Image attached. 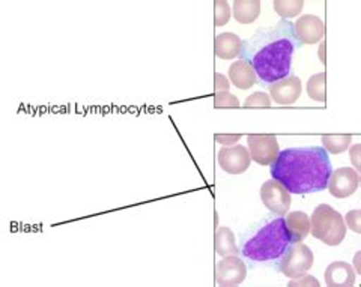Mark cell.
Segmentation results:
<instances>
[{"instance_id": "cell-22", "label": "cell", "mask_w": 361, "mask_h": 287, "mask_svg": "<svg viewBox=\"0 0 361 287\" xmlns=\"http://www.w3.org/2000/svg\"><path fill=\"white\" fill-rule=\"evenodd\" d=\"M214 8H216V17H214V25L216 26H224L228 25L231 20V6L226 0H216L214 2Z\"/></svg>"}, {"instance_id": "cell-25", "label": "cell", "mask_w": 361, "mask_h": 287, "mask_svg": "<svg viewBox=\"0 0 361 287\" xmlns=\"http://www.w3.org/2000/svg\"><path fill=\"white\" fill-rule=\"evenodd\" d=\"M345 220L348 227L351 228L353 232L355 233H361V211L355 209V211H349L345 215Z\"/></svg>"}, {"instance_id": "cell-4", "label": "cell", "mask_w": 361, "mask_h": 287, "mask_svg": "<svg viewBox=\"0 0 361 287\" xmlns=\"http://www.w3.org/2000/svg\"><path fill=\"white\" fill-rule=\"evenodd\" d=\"M310 233L325 245L336 247L342 244L346 235L343 216L330 204H319L310 218Z\"/></svg>"}, {"instance_id": "cell-29", "label": "cell", "mask_w": 361, "mask_h": 287, "mask_svg": "<svg viewBox=\"0 0 361 287\" xmlns=\"http://www.w3.org/2000/svg\"><path fill=\"white\" fill-rule=\"evenodd\" d=\"M360 145H355L353 149H351V161L355 167V170H360Z\"/></svg>"}, {"instance_id": "cell-12", "label": "cell", "mask_w": 361, "mask_h": 287, "mask_svg": "<svg viewBox=\"0 0 361 287\" xmlns=\"http://www.w3.org/2000/svg\"><path fill=\"white\" fill-rule=\"evenodd\" d=\"M293 32L301 44H316L321 41L325 35V25L324 21L316 16H301L295 23H293Z\"/></svg>"}, {"instance_id": "cell-13", "label": "cell", "mask_w": 361, "mask_h": 287, "mask_svg": "<svg viewBox=\"0 0 361 287\" xmlns=\"http://www.w3.org/2000/svg\"><path fill=\"white\" fill-rule=\"evenodd\" d=\"M325 283L330 287H353L355 272L346 262H334L325 269Z\"/></svg>"}, {"instance_id": "cell-8", "label": "cell", "mask_w": 361, "mask_h": 287, "mask_svg": "<svg viewBox=\"0 0 361 287\" xmlns=\"http://www.w3.org/2000/svg\"><path fill=\"white\" fill-rule=\"evenodd\" d=\"M245 277L247 267L238 256H226L216 265V283L219 286H240Z\"/></svg>"}, {"instance_id": "cell-1", "label": "cell", "mask_w": 361, "mask_h": 287, "mask_svg": "<svg viewBox=\"0 0 361 287\" xmlns=\"http://www.w3.org/2000/svg\"><path fill=\"white\" fill-rule=\"evenodd\" d=\"M298 47L293 23L280 20L273 26L259 28L250 38L243 41L240 59L253 68L257 85H273L289 77L292 56Z\"/></svg>"}, {"instance_id": "cell-10", "label": "cell", "mask_w": 361, "mask_h": 287, "mask_svg": "<svg viewBox=\"0 0 361 287\" xmlns=\"http://www.w3.org/2000/svg\"><path fill=\"white\" fill-rule=\"evenodd\" d=\"M358 181H360V176L355 169L341 167L336 171H333L326 188H329L333 197L345 199V197L353 196V194L357 191Z\"/></svg>"}, {"instance_id": "cell-30", "label": "cell", "mask_w": 361, "mask_h": 287, "mask_svg": "<svg viewBox=\"0 0 361 287\" xmlns=\"http://www.w3.org/2000/svg\"><path fill=\"white\" fill-rule=\"evenodd\" d=\"M325 49H326V44L325 42H321V47H319V57H321V62L325 65V56H324V51H325Z\"/></svg>"}, {"instance_id": "cell-28", "label": "cell", "mask_w": 361, "mask_h": 287, "mask_svg": "<svg viewBox=\"0 0 361 287\" xmlns=\"http://www.w3.org/2000/svg\"><path fill=\"white\" fill-rule=\"evenodd\" d=\"M241 139L240 134H229V135H216V142L223 146H233Z\"/></svg>"}, {"instance_id": "cell-24", "label": "cell", "mask_w": 361, "mask_h": 287, "mask_svg": "<svg viewBox=\"0 0 361 287\" xmlns=\"http://www.w3.org/2000/svg\"><path fill=\"white\" fill-rule=\"evenodd\" d=\"M245 107H269L271 98L265 94V92H253L244 102Z\"/></svg>"}, {"instance_id": "cell-7", "label": "cell", "mask_w": 361, "mask_h": 287, "mask_svg": "<svg viewBox=\"0 0 361 287\" xmlns=\"http://www.w3.org/2000/svg\"><path fill=\"white\" fill-rule=\"evenodd\" d=\"M261 199L271 212L285 216L290 208V193L277 181H267L261 187Z\"/></svg>"}, {"instance_id": "cell-23", "label": "cell", "mask_w": 361, "mask_h": 287, "mask_svg": "<svg viewBox=\"0 0 361 287\" xmlns=\"http://www.w3.org/2000/svg\"><path fill=\"white\" fill-rule=\"evenodd\" d=\"M214 107L216 109H224V107H240V101L235 95H232L231 92H216V97H214Z\"/></svg>"}, {"instance_id": "cell-27", "label": "cell", "mask_w": 361, "mask_h": 287, "mask_svg": "<svg viewBox=\"0 0 361 287\" xmlns=\"http://www.w3.org/2000/svg\"><path fill=\"white\" fill-rule=\"evenodd\" d=\"M214 87H216V92H221V90L229 92L231 83H229V80L226 78L223 74L216 73V75H214Z\"/></svg>"}, {"instance_id": "cell-5", "label": "cell", "mask_w": 361, "mask_h": 287, "mask_svg": "<svg viewBox=\"0 0 361 287\" xmlns=\"http://www.w3.org/2000/svg\"><path fill=\"white\" fill-rule=\"evenodd\" d=\"M313 251L302 243H293L279 259V271L289 279H297L313 267Z\"/></svg>"}, {"instance_id": "cell-11", "label": "cell", "mask_w": 361, "mask_h": 287, "mask_svg": "<svg viewBox=\"0 0 361 287\" xmlns=\"http://www.w3.org/2000/svg\"><path fill=\"white\" fill-rule=\"evenodd\" d=\"M302 85L301 80L295 75H289L283 80H279V82L269 85V97L276 104L280 106H290L293 102L301 97Z\"/></svg>"}, {"instance_id": "cell-2", "label": "cell", "mask_w": 361, "mask_h": 287, "mask_svg": "<svg viewBox=\"0 0 361 287\" xmlns=\"http://www.w3.org/2000/svg\"><path fill=\"white\" fill-rule=\"evenodd\" d=\"M333 173L329 152L322 146L290 147L279 152L271 164V176L290 194L324 191Z\"/></svg>"}, {"instance_id": "cell-3", "label": "cell", "mask_w": 361, "mask_h": 287, "mask_svg": "<svg viewBox=\"0 0 361 287\" xmlns=\"http://www.w3.org/2000/svg\"><path fill=\"white\" fill-rule=\"evenodd\" d=\"M292 244L285 216L268 215L244 238L240 252L250 262H276Z\"/></svg>"}, {"instance_id": "cell-9", "label": "cell", "mask_w": 361, "mask_h": 287, "mask_svg": "<svg viewBox=\"0 0 361 287\" xmlns=\"http://www.w3.org/2000/svg\"><path fill=\"white\" fill-rule=\"evenodd\" d=\"M252 158L247 147L241 145L224 146L219 152V164L229 175H241L250 167Z\"/></svg>"}, {"instance_id": "cell-21", "label": "cell", "mask_w": 361, "mask_h": 287, "mask_svg": "<svg viewBox=\"0 0 361 287\" xmlns=\"http://www.w3.org/2000/svg\"><path fill=\"white\" fill-rule=\"evenodd\" d=\"M322 145L326 152L331 154H342L346 149H349V145L353 142V137L346 135H322Z\"/></svg>"}, {"instance_id": "cell-18", "label": "cell", "mask_w": 361, "mask_h": 287, "mask_svg": "<svg viewBox=\"0 0 361 287\" xmlns=\"http://www.w3.org/2000/svg\"><path fill=\"white\" fill-rule=\"evenodd\" d=\"M261 14V2L259 0H235L233 16L241 25H250Z\"/></svg>"}, {"instance_id": "cell-17", "label": "cell", "mask_w": 361, "mask_h": 287, "mask_svg": "<svg viewBox=\"0 0 361 287\" xmlns=\"http://www.w3.org/2000/svg\"><path fill=\"white\" fill-rule=\"evenodd\" d=\"M214 247L216 252L223 257L226 256H238L240 248L236 245L235 235L229 227H220L216 231V238H214Z\"/></svg>"}, {"instance_id": "cell-6", "label": "cell", "mask_w": 361, "mask_h": 287, "mask_svg": "<svg viewBox=\"0 0 361 287\" xmlns=\"http://www.w3.org/2000/svg\"><path fill=\"white\" fill-rule=\"evenodd\" d=\"M248 152L255 163L271 166L277 158L280 149L277 137L273 134H252L247 137Z\"/></svg>"}, {"instance_id": "cell-19", "label": "cell", "mask_w": 361, "mask_h": 287, "mask_svg": "<svg viewBox=\"0 0 361 287\" xmlns=\"http://www.w3.org/2000/svg\"><path fill=\"white\" fill-rule=\"evenodd\" d=\"M304 8V0H274L276 13L281 17V20H289L298 17Z\"/></svg>"}, {"instance_id": "cell-16", "label": "cell", "mask_w": 361, "mask_h": 287, "mask_svg": "<svg viewBox=\"0 0 361 287\" xmlns=\"http://www.w3.org/2000/svg\"><path fill=\"white\" fill-rule=\"evenodd\" d=\"M285 223L290 235L292 244L301 243V240L306 239V236L310 233V216L306 212H288Z\"/></svg>"}, {"instance_id": "cell-20", "label": "cell", "mask_w": 361, "mask_h": 287, "mask_svg": "<svg viewBox=\"0 0 361 287\" xmlns=\"http://www.w3.org/2000/svg\"><path fill=\"white\" fill-rule=\"evenodd\" d=\"M307 94L312 99L325 102L326 101V75L325 73L314 74L307 82Z\"/></svg>"}, {"instance_id": "cell-14", "label": "cell", "mask_w": 361, "mask_h": 287, "mask_svg": "<svg viewBox=\"0 0 361 287\" xmlns=\"http://www.w3.org/2000/svg\"><path fill=\"white\" fill-rule=\"evenodd\" d=\"M241 45L243 41L238 35H235V33L231 32H224L214 39V51H216L220 59L231 61L240 56Z\"/></svg>"}, {"instance_id": "cell-15", "label": "cell", "mask_w": 361, "mask_h": 287, "mask_svg": "<svg viewBox=\"0 0 361 287\" xmlns=\"http://www.w3.org/2000/svg\"><path fill=\"white\" fill-rule=\"evenodd\" d=\"M229 80L235 87H238L241 90L250 89L257 83V78H256L253 68L241 59L235 61L229 66Z\"/></svg>"}, {"instance_id": "cell-26", "label": "cell", "mask_w": 361, "mask_h": 287, "mask_svg": "<svg viewBox=\"0 0 361 287\" xmlns=\"http://www.w3.org/2000/svg\"><path fill=\"white\" fill-rule=\"evenodd\" d=\"M289 287H297V286H314V287H319L321 283L316 280L314 277H312V275H300V277L293 279L292 281L288 283Z\"/></svg>"}]
</instances>
